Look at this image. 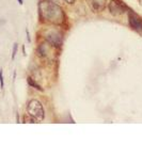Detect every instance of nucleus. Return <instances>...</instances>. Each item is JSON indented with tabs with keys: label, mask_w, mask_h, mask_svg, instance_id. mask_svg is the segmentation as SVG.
I'll return each mask as SVG.
<instances>
[{
	"label": "nucleus",
	"mask_w": 142,
	"mask_h": 160,
	"mask_svg": "<svg viewBox=\"0 0 142 160\" xmlns=\"http://www.w3.org/2000/svg\"><path fill=\"white\" fill-rule=\"evenodd\" d=\"M40 14L44 19L51 22H59L63 20V12L55 3L50 1H43L40 4Z\"/></svg>",
	"instance_id": "nucleus-1"
},
{
	"label": "nucleus",
	"mask_w": 142,
	"mask_h": 160,
	"mask_svg": "<svg viewBox=\"0 0 142 160\" xmlns=\"http://www.w3.org/2000/svg\"><path fill=\"white\" fill-rule=\"evenodd\" d=\"M27 110H28V113L33 117L34 120L42 121L44 119V109L40 102H37V100H31V102H29Z\"/></svg>",
	"instance_id": "nucleus-2"
},
{
	"label": "nucleus",
	"mask_w": 142,
	"mask_h": 160,
	"mask_svg": "<svg viewBox=\"0 0 142 160\" xmlns=\"http://www.w3.org/2000/svg\"><path fill=\"white\" fill-rule=\"evenodd\" d=\"M126 6L120 0H111L110 3H109V11L114 16L122 15V14L126 12Z\"/></svg>",
	"instance_id": "nucleus-3"
},
{
	"label": "nucleus",
	"mask_w": 142,
	"mask_h": 160,
	"mask_svg": "<svg viewBox=\"0 0 142 160\" xmlns=\"http://www.w3.org/2000/svg\"><path fill=\"white\" fill-rule=\"evenodd\" d=\"M128 22L130 27L136 31H142V18L133 12L128 13Z\"/></svg>",
	"instance_id": "nucleus-4"
},
{
	"label": "nucleus",
	"mask_w": 142,
	"mask_h": 160,
	"mask_svg": "<svg viewBox=\"0 0 142 160\" xmlns=\"http://www.w3.org/2000/svg\"><path fill=\"white\" fill-rule=\"evenodd\" d=\"M46 39H47V41L51 44V45H53V46L60 47L62 45V37L57 33L48 34V35L46 36Z\"/></svg>",
	"instance_id": "nucleus-5"
},
{
	"label": "nucleus",
	"mask_w": 142,
	"mask_h": 160,
	"mask_svg": "<svg viewBox=\"0 0 142 160\" xmlns=\"http://www.w3.org/2000/svg\"><path fill=\"white\" fill-rule=\"evenodd\" d=\"M106 0H92V4L96 10H103L105 6Z\"/></svg>",
	"instance_id": "nucleus-6"
},
{
	"label": "nucleus",
	"mask_w": 142,
	"mask_h": 160,
	"mask_svg": "<svg viewBox=\"0 0 142 160\" xmlns=\"http://www.w3.org/2000/svg\"><path fill=\"white\" fill-rule=\"evenodd\" d=\"M27 81H28V84L29 86H31L32 88H34V89H37V90H39V91H43V88L40 86V84H37L35 81H34L33 79L31 77H28V79H27Z\"/></svg>",
	"instance_id": "nucleus-7"
},
{
	"label": "nucleus",
	"mask_w": 142,
	"mask_h": 160,
	"mask_svg": "<svg viewBox=\"0 0 142 160\" xmlns=\"http://www.w3.org/2000/svg\"><path fill=\"white\" fill-rule=\"evenodd\" d=\"M17 44H14V48H13V53H12V60H14V58H15L16 55V53H17Z\"/></svg>",
	"instance_id": "nucleus-8"
},
{
	"label": "nucleus",
	"mask_w": 142,
	"mask_h": 160,
	"mask_svg": "<svg viewBox=\"0 0 142 160\" xmlns=\"http://www.w3.org/2000/svg\"><path fill=\"white\" fill-rule=\"evenodd\" d=\"M75 0H66V2L70 3V4H72V3H74Z\"/></svg>",
	"instance_id": "nucleus-9"
},
{
	"label": "nucleus",
	"mask_w": 142,
	"mask_h": 160,
	"mask_svg": "<svg viewBox=\"0 0 142 160\" xmlns=\"http://www.w3.org/2000/svg\"><path fill=\"white\" fill-rule=\"evenodd\" d=\"M22 2H24V0H18V3H19V4H22Z\"/></svg>",
	"instance_id": "nucleus-10"
}]
</instances>
